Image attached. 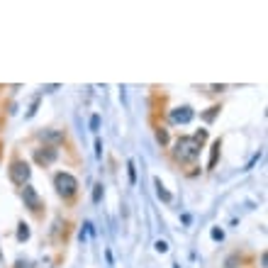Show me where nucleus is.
I'll return each instance as SVG.
<instances>
[{
    "instance_id": "nucleus-1",
    "label": "nucleus",
    "mask_w": 268,
    "mask_h": 268,
    "mask_svg": "<svg viewBox=\"0 0 268 268\" xmlns=\"http://www.w3.org/2000/svg\"><path fill=\"white\" fill-rule=\"evenodd\" d=\"M200 149H202V144L195 139V136H180L178 142H176V149H173V154H176V158L178 161H195L198 156H200Z\"/></svg>"
},
{
    "instance_id": "nucleus-2",
    "label": "nucleus",
    "mask_w": 268,
    "mask_h": 268,
    "mask_svg": "<svg viewBox=\"0 0 268 268\" xmlns=\"http://www.w3.org/2000/svg\"><path fill=\"white\" fill-rule=\"evenodd\" d=\"M54 188H56V192L61 195V198H74L78 192V180L71 176V173H66V171H61L54 176Z\"/></svg>"
},
{
    "instance_id": "nucleus-3",
    "label": "nucleus",
    "mask_w": 268,
    "mask_h": 268,
    "mask_svg": "<svg viewBox=\"0 0 268 268\" xmlns=\"http://www.w3.org/2000/svg\"><path fill=\"white\" fill-rule=\"evenodd\" d=\"M30 164L27 161H12L10 164V180L12 183H18V186H27V180H30Z\"/></svg>"
},
{
    "instance_id": "nucleus-4",
    "label": "nucleus",
    "mask_w": 268,
    "mask_h": 268,
    "mask_svg": "<svg viewBox=\"0 0 268 268\" xmlns=\"http://www.w3.org/2000/svg\"><path fill=\"white\" fill-rule=\"evenodd\" d=\"M192 108H188V105H183V108H176V110H171V122L173 124H188L192 120Z\"/></svg>"
},
{
    "instance_id": "nucleus-5",
    "label": "nucleus",
    "mask_w": 268,
    "mask_h": 268,
    "mask_svg": "<svg viewBox=\"0 0 268 268\" xmlns=\"http://www.w3.org/2000/svg\"><path fill=\"white\" fill-rule=\"evenodd\" d=\"M22 198H24V205L30 208V210H39L42 208V200H39V195H37V190L27 183L24 186V190H22Z\"/></svg>"
},
{
    "instance_id": "nucleus-6",
    "label": "nucleus",
    "mask_w": 268,
    "mask_h": 268,
    "mask_svg": "<svg viewBox=\"0 0 268 268\" xmlns=\"http://www.w3.org/2000/svg\"><path fill=\"white\" fill-rule=\"evenodd\" d=\"M56 156H58V152L54 149V146H46L44 152H42V149H37V152H34V158H37V164H42V166L54 164V161H56Z\"/></svg>"
},
{
    "instance_id": "nucleus-7",
    "label": "nucleus",
    "mask_w": 268,
    "mask_h": 268,
    "mask_svg": "<svg viewBox=\"0 0 268 268\" xmlns=\"http://www.w3.org/2000/svg\"><path fill=\"white\" fill-rule=\"evenodd\" d=\"M154 186H156V195H158L164 202H171V192L164 190V186H161V180H158V178H154Z\"/></svg>"
},
{
    "instance_id": "nucleus-8",
    "label": "nucleus",
    "mask_w": 268,
    "mask_h": 268,
    "mask_svg": "<svg viewBox=\"0 0 268 268\" xmlns=\"http://www.w3.org/2000/svg\"><path fill=\"white\" fill-rule=\"evenodd\" d=\"M30 239V224L20 222V230H18V242H27Z\"/></svg>"
},
{
    "instance_id": "nucleus-9",
    "label": "nucleus",
    "mask_w": 268,
    "mask_h": 268,
    "mask_svg": "<svg viewBox=\"0 0 268 268\" xmlns=\"http://www.w3.org/2000/svg\"><path fill=\"white\" fill-rule=\"evenodd\" d=\"M220 146H222V144H220V139H217V142L212 144V154H210V168H214V164H217V156H220Z\"/></svg>"
},
{
    "instance_id": "nucleus-10",
    "label": "nucleus",
    "mask_w": 268,
    "mask_h": 268,
    "mask_svg": "<svg viewBox=\"0 0 268 268\" xmlns=\"http://www.w3.org/2000/svg\"><path fill=\"white\" fill-rule=\"evenodd\" d=\"M127 173H130V183H136V168H134V161H127Z\"/></svg>"
},
{
    "instance_id": "nucleus-11",
    "label": "nucleus",
    "mask_w": 268,
    "mask_h": 268,
    "mask_svg": "<svg viewBox=\"0 0 268 268\" xmlns=\"http://www.w3.org/2000/svg\"><path fill=\"white\" fill-rule=\"evenodd\" d=\"M217 112H220V108H210V110L202 115V120H205V122H212V120L217 117Z\"/></svg>"
},
{
    "instance_id": "nucleus-12",
    "label": "nucleus",
    "mask_w": 268,
    "mask_h": 268,
    "mask_svg": "<svg viewBox=\"0 0 268 268\" xmlns=\"http://www.w3.org/2000/svg\"><path fill=\"white\" fill-rule=\"evenodd\" d=\"M100 200H102V186L98 183L96 190H93V202H100Z\"/></svg>"
},
{
    "instance_id": "nucleus-13",
    "label": "nucleus",
    "mask_w": 268,
    "mask_h": 268,
    "mask_svg": "<svg viewBox=\"0 0 268 268\" xmlns=\"http://www.w3.org/2000/svg\"><path fill=\"white\" fill-rule=\"evenodd\" d=\"M156 139H158L161 144H166V142H168V134H166V130H158V132H156Z\"/></svg>"
},
{
    "instance_id": "nucleus-14",
    "label": "nucleus",
    "mask_w": 268,
    "mask_h": 268,
    "mask_svg": "<svg viewBox=\"0 0 268 268\" xmlns=\"http://www.w3.org/2000/svg\"><path fill=\"white\" fill-rule=\"evenodd\" d=\"M98 127H100V115H93V117H90V130H93V132H98Z\"/></svg>"
},
{
    "instance_id": "nucleus-15",
    "label": "nucleus",
    "mask_w": 268,
    "mask_h": 268,
    "mask_svg": "<svg viewBox=\"0 0 268 268\" xmlns=\"http://www.w3.org/2000/svg\"><path fill=\"white\" fill-rule=\"evenodd\" d=\"M42 139H54V142H58V139H61V134L58 132H44L42 134Z\"/></svg>"
},
{
    "instance_id": "nucleus-16",
    "label": "nucleus",
    "mask_w": 268,
    "mask_h": 268,
    "mask_svg": "<svg viewBox=\"0 0 268 268\" xmlns=\"http://www.w3.org/2000/svg\"><path fill=\"white\" fill-rule=\"evenodd\" d=\"M156 251H158V254H166V251H168V244L158 239V242H156Z\"/></svg>"
},
{
    "instance_id": "nucleus-17",
    "label": "nucleus",
    "mask_w": 268,
    "mask_h": 268,
    "mask_svg": "<svg viewBox=\"0 0 268 268\" xmlns=\"http://www.w3.org/2000/svg\"><path fill=\"white\" fill-rule=\"evenodd\" d=\"M212 239H214V242H222V239H224V232L222 230H212Z\"/></svg>"
},
{
    "instance_id": "nucleus-18",
    "label": "nucleus",
    "mask_w": 268,
    "mask_h": 268,
    "mask_svg": "<svg viewBox=\"0 0 268 268\" xmlns=\"http://www.w3.org/2000/svg\"><path fill=\"white\" fill-rule=\"evenodd\" d=\"M96 158H102V142H96Z\"/></svg>"
},
{
    "instance_id": "nucleus-19",
    "label": "nucleus",
    "mask_w": 268,
    "mask_h": 268,
    "mask_svg": "<svg viewBox=\"0 0 268 268\" xmlns=\"http://www.w3.org/2000/svg\"><path fill=\"white\" fill-rule=\"evenodd\" d=\"M258 158H261V154H256V156H254V158H251V164H249V166H246V171H251V168H254V166H256V161H258Z\"/></svg>"
},
{
    "instance_id": "nucleus-20",
    "label": "nucleus",
    "mask_w": 268,
    "mask_h": 268,
    "mask_svg": "<svg viewBox=\"0 0 268 268\" xmlns=\"http://www.w3.org/2000/svg\"><path fill=\"white\" fill-rule=\"evenodd\" d=\"M236 261H239L236 256H230V258H227V266H224V268H234V264H236Z\"/></svg>"
},
{
    "instance_id": "nucleus-21",
    "label": "nucleus",
    "mask_w": 268,
    "mask_h": 268,
    "mask_svg": "<svg viewBox=\"0 0 268 268\" xmlns=\"http://www.w3.org/2000/svg\"><path fill=\"white\" fill-rule=\"evenodd\" d=\"M266 264H268V254L264 251V254H261V268H266Z\"/></svg>"
},
{
    "instance_id": "nucleus-22",
    "label": "nucleus",
    "mask_w": 268,
    "mask_h": 268,
    "mask_svg": "<svg viewBox=\"0 0 268 268\" xmlns=\"http://www.w3.org/2000/svg\"><path fill=\"white\" fill-rule=\"evenodd\" d=\"M18 268H32V264H27V261H18Z\"/></svg>"
}]
</instances>
